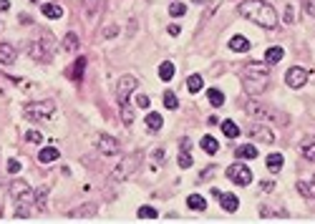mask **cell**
<instances>
[{
    "instance_id": "cell-43",
    "label": "cell",
    "mask_w": 315,
    "mask_h": 224,
    "mask_svg": "<svg viewBox=\"0 0 315 224\" xmlns=\"http://www.w3.org/2000/svg\"><path fill=\"white\" fill-rule=\"evenodd\" d=\"M116 33H119V28H116V25H108V28L104 30V35H106V38H113Z\"/></svg>"
},
{
    "instance_id": "cell-11",
    "label": "cell",
    "mask_w": 315,
    "mask_h": 224,
    "mask_svg": "<svg viewBox=\"0 0 315 224\" xmlns=\"http://www.w3.org/2000/svg\"><path fill=\"white\" fill-rule=\"evenodd\" d=\"M247 134H250V139H252V141H260V144H272V141H275L272 129H270V126H265V124H252V126L247 129Z\"/></svg>"
},
{
    "instance_id": "cell-39",
    "label": "cell",
    "mask_w": 315,
    "mask_h": 224,
    "mask_svg": "<svg viewBox=\"0 0 315 224\" xmlns=\"http://www.w3.org/2000/svg\"><path fill=\"white\" fill-rule=\"evenodd\" d=\"M43 41H46V48L53 53V51H56V41H53V35H51L48 30H43Z\"/></svg>"
},
{
    "instance_id": "cell-8",
    "label": "cell",
    "mask_w": 315,
    "mask_h": 224,
    "mask_svg": "<svg viewBox=\"0 0 315 224\" xmlns=\"http://www.w3.org/2000/svg\"><path fill=\"white\" fill-rule=\"evenodd\" d=\"M227 179L234 181V184H240V186H250L252 184V171L242 161H234V164L227 166Z\"/></svg>"
},
{
    "instance_id": "cell-12",
    "label": "cell",
    "mask_w": 315,
    "mask_h": 224,
    "mask_svg": "<svg viewBox=\"0 0 315 224\" xmlns=\"http://www.w3.org/2000/svg\"><path fill=\"white\" fill-rule=\"evenodd\" d=\"M28 53H30V58L38 61V63H48V61H51V51H48L43 43H30Z\"/></svg>"
},
{
    "instance_id": "cell-41",
    "label": "cell",
    "mask_w": 315,
    "mask_h": 224,
    "mask_svg": "<svg viewBox=\"0 0 315 224\" xmlns=\"http://www.w3.org/2000/svg\"><path fill=\"white\" fill-rule=\"evenodd\" d=\"M8 171L10 174H18L20 171V161L18 159H8Z\"/></svg>"
},
{
    "instance_id": "cell-49",
    "label": "cell",
    "mask_w": 315,
    "mask_h": 224,
    "mask_svg": "<svg viewBox=\"0 0 315 224\" xmlns=\"http://www.w3.org/2000/svg\"><path fill=\"white\" fill-rule=\"evenodd\" d=\"M10 8V0H0V10H8Z\"/></svg>"
},
{
    "instance_id": "cell-46",
    "label": "cell",
    "mask_w": 315,
    "mask_h": 224,
    "mask_svg": "<svg viewBox=\"0 0 315 224\" xmlns=\"http://www.w3.org/2000/svg\"><path fill=\"white\" fill-rule=\"evenodd\" d=\"M167 30H169V35H179V33H182V28H179L177 23H172V25H169Z\"/></svg>"
},
{
    "instance_id": "cell-14",
    "label": "cell",
    "mask_w": 315,
    "mask_h": 224,
    "mask_svg": "<svg viewBox=\"0 0 315 224\" xmlns=\"http://www.w3.org/2000/svg\"><path fill=\"white\" fill-rule=\"evenodd\" d=\"M15 58H18V53H15V48L10 43H0V63H3V66H13Z\"/></svg>"
},
{
    "instance_id": "cell-50",
    "label": "cell",
    "mask_w": 315,
    "mask_h": 224,
    "mask_svg": "<svg viewBox=\"0 0 315 224\" xmlns=\"http://www.w3.org/2000/svg\"><path fill=\"white\" fill-rule=\"evenodd\" d=\"M285 20H288V23L293 20V8H288V10H285Z\"/></svg>"
},
{
    "instance_id": "cell-23",
    "label": "cell",
    "mask_w": 315,
    "mask_h": 224,
    "mask_svg": "<svg viewBox=\"0 0 315 224\" xmlns=\"http://www.w3.org/2000/svg\"><path fill=\"white\" fill-rule=\"evenodd\" d=\"M234 154H237V159H257V149L252 146V144H245V146H240V149H234Z\"/></svg>"
},
{
    "instance_id": "cell-32",
    "label": "cell",
    "mask_w": 315,
    "mask_h": 224,
    "mask_svg": "<svg viewBox=\"0 0 315 224\" xmlns=\"http://www.w3.org/2000/svg\"><path fill=\"white\" fill-rule=\"evenodd\" d=\"M207 98H210V103H212L214 108H222V103H224V93H222L219 88H210V91H207Z\"/></svg>"
},
{
    "instance_id": "cell-4",
    "label": "cell",
    "mask_w": 315,
    "mask_h": 224,
    "mask_svg": "<svg viewBox=\"0 0 315 224\" xmlns=\"http://www.w3.org/2000/svg\"><path fill=\"white\" fill-rule=\"evenodd\" d=\"M139 164H141V151L126 154L119 164L113 166V171H111V176H108V184H121V181H126V179L139 169Z\"/></svg>"
},
{
    "instance_id": "cell-7",
    "label": "cell",
    "mask_w": 315,
    "mask_h": 224,
    "mask_svg": "<svg viewBox=\"0 0 315 224\" xmlns=\"http://www.w3.org/2000/svg\"><path fill=\"white\" fill-rule=\"evenodd\" d=\"M10 197L20 204V207H28V204H35V192L28 186V181L23 179H15L10 184Z\"/></svg>"
},
{
    "instance_id": "cell-34",
    "label": "cell",
    "mask_w": 315,
    "mask_h": 224,
    "mask_svg": "<svg viewBox=\"0 0 315 224\" xmlns=\"http://www.w3.org/2000/svg\"><path fill=\"white\" fill-rule=\"evenodd\" d=\"M164 106H167L169 111H177V108H179V98H177L174 91H164Z\"/></svg>"
},
{
    "instance_id": "cell-28",
    "label": "cell",
    "mask_w": 315,
    "mask_h": 224,
    "mask_svg": "<svg viewBox=\"0 0 315 224\" xmlns=\"http://www.w3.org/2000/svg\"><path fill=\"white\" fill-rule=\"evenodd\" d=\"M61 46H63V51H68V53L78 51V35H76L73 30H71V33H66V35H63V43H61Z\"/></svg>"
},
{
    "instance_id": "cell-31",
    "label": "cell",
    "mask_w": 315,
    "mask_h": 224,
    "mask_svg": "<svg viewBox=\"0 0 315 224\" xmlns=\"http://www.w3.org/2000/svg\"><path fill=\"white\" fill-rule=\"evenodd\" d=\"M298 192H300L303 197H308V199H315V176H313V181H310V184L298 181Z\"/></svg>"
},
{
    "instance_id": "cell-37",
    "label": "cell",
    "mask_w": 315,
    "mask_h": 224,
    "mask_svg": "<svg viewBox=\"0 0 315 224\" xmlns=\"http://www.w3.org/2000/svg\"><path fill=\"white\" fill-rule=\"evenodd\" d=\"M189 166H192V156H189L187 149H182L179 151V169H189Z\"/></svg>"
},
{
    "instance_id": "cell-9",
    "label": "cell",
    "mask_w": 315,
    "mask_h": 224,
    "mask_svg": "<svg viewBox=\"0 0 315 224\" xmlns=\"http://www.w3.org/2000/svg\"><path fill=\"white\" fill-rule=\"evenodd\" d=\"M308 78H310V68H305V66H293L285 73V83L290 88H303L308 83Z\"/></svg>"
},
{
    "instance_id": "cell-29",
    "label": "cell",
    "mask_w": 315,
    "mask_h": 224,
    "mask_svg": "<svg viewBox=\"0 0 315 224\" xmlns=\"http://www.w3.org/2000/svg\"><path fill=\"white\" fill-rule=\"evenodd\" d=\"M159 78H162V81H172V78H174V63H172V61L159 63Z\"/></svg>"
},
{
    "instance_id": "cell-27",
    "label": "cell",
    "mask_w": 315,
    "mask_h": 224,
    "mask_svg": "<svg viewBox=\"0 0 315 224\" xmlns=\"http://www.w3.org/2000/svg\"><path fill=\"white\" fill-rule=\"evenodd\" d=\"M84 13L89 15V18H96L99 13H101V0H84Z\"/></svg>"
},
{
    "instance_id": "cell-3",
    "label": "cell",
    "mask_w": 315,
    "mask_h": 224,
    "mask_svg": "<svg viewBox=\"0 0 315 224\" xmlns=\"http://www.w3.org/2000/svg\"><path fill=\"white\" fill-rule=\"evenodd\" d=\"M267 78H270V71L260 63H247L242 71V83L250 96H260L267 88Z\"/></svg>"
},
{
    "instance_id": "cell-51",
    "label": "cell",
    "mask_w": 315,
    "mask_h": 224,
    "mask_svg": "<svg viewBox=\"0 0 315 224\" xmlns=\"http://www.w3.org/2000/svg\"><path fill=\"white\" fill-rule=\"evenodd\" d=\"M30 3H35V0H30Z\"/></svg>"
},
{
    "instance_id": "cell-25",
    "label": "cell",
    "mask_w": 315,
    "mask_h": 224,
    "mask_svg": "<svg viewBox=\"0 0 315 224\" xmlns=\"http://www.w3.org/2000/svg\"><path fill=\"white\" fill-rule=\"evenodd\" d=\"M200 146L205 149V151H207V154H217V151H219V141H217L214 136H210V134H207V136H202Z\"/></svg>"
},
{
    "instance_id": "cell-6",
    "label": "cell",
    "mask_w": 315,
    "mask_h": 224,
    "mask_svg": "<svg viewBox=\"0 0 315 224\" xmlns=\"http://www.w3.org/2000/svg\"><path fill=\"white\" fill-rule=\"evenodd\" d=\"M245 111H247V116H252V119H260V121L288 124V116H285V114H275V111H270V108H265V106H260V103H255V101H247Z\"/></svg>"
},
{
    "instance_id": "cell-13",
    "label": "cell",
    "mask_w": 315,
    "mask_h": 224,
    "mask_svg": "<svg viewBox=\"0 0 315 224\" xmlns=\"http://www.w3.org/2000/svg\"><path fill=\"white\" fill-rule=\"evenodd\" d=\"M217 199H219V204H222V209H224L227 214H234V212L240 209V199L234 197V194H229V192H222Z\"/></svg>"
},
{
    "instance_id": "cell-5",
    "label": "cell",
    "mask_w": 315,
    "mask_h": 224,
    "mask_svg": "<svg viewBox=\"0 0 315 224\" xmlns=\"http://www.w3.org/2000/svg\"><path fill=\"white\" fill-rule=\"evenodd\" d=\"M53 114H56V101H51V98L33 101L25 106V116L33 121H48V119H53Z\"/></svg>"
},
{
    "instance_id": "cell-30",
    "label": "cell",
    "mask_w": 315,
    "mask_h": 224,
    "mask_svg": "<svg viewBox=\"0 0 315 224\" xmlns=\"http://www.w3.org/2000/svg\"><path fill=\"white\" fill-rule=\"evenodd\" d=\"M46 199H48V186H38V192H35V207H38V212H46Z\"/></svg>"
},
{
    "instance_id": "cell-48",
    "label": "cell",
    "mask_w": 315,
    "mask_h": 224,
    "mask_svg": "<svg viewBox=\"0 0 315 224\" xmlns=\"http://www.w3.org/2000/svg\"><path fill=\"white\" fill-rule=\"evenodd\" d=\"M214 169H217V166H207V171H205V174H202V179H210V176H212V174H214Z\"/></svg>"
},
{
    "instance_id": "cell-33",
    "label": "cell",
    "mask_w": 315,
    "mask_h": 224,
    "mask_svg": "<svg viewBox=\"0 0 315 224\" xmlns=\"http://www.w3.org/2000/svg\"><path fill=\"white\" fill-rule=\"evenodd\" d=\"M136 217H139V219H156V217H159V209H154V207L144 204V207L136 209Z\"/></svg>"
},
{
    "instance_id": "cell-10",
    "label": "cell",
    "mask_w": 315,
    "mask_h": 224,
    "mask_svg": "<svg viewBox=\"0 0 315 224\" xmlns=\"http://www.w3.org/2000/svg\"><path fill=\"white\" fill-rule=\"evenodd\" d=\"M96 146H99V151H101L104 156H116V154L121 151L119 141H116L113 136H108V134H99V139H96Z\"/></svg>"
},
{
    "instance_id": "cell-20",
    "label": "cell",
    "mask_w": 315,
    "mask_h": 224,
    "mask_svg": "<svg viewBox=\"0 0 315 224\" xmlns=\"http://www.w3.org/2000/svg\"><path fill=\"white\" fill-rule=\"evenodd\" d=\"M41 13H43L48 20H58V18L63 15V8H61V5H56V3H43Z\"/></svg>"
},
{
    "instance_id": "cell-36",
    "label": "cell",
    "mask_w": 315,
    "mask_h": 224,
    "mask_svg": "<svg viewBox=\"0 0 315 224\" xmlns=\"http://www.w3.org/2000/svg\"><path fill=\"white\" fill-rule=\"evenodd\" d=\"M169 13H172L174 18H182V15L187 13V5H184V3H177V0H174V3L169 5Z\"/></svg>"
},
{
    "instance_id": "cell-1",
    "label": "cell",
    "mask_w": 315,
    "mask_h": 224,
    "mask_svg": "<svg viewBox=\"0 0 315 224\" xmlns=\"http://www.w3.org/2000/svg\"><path fill=\"white\" fill-rule=\"evenodd\" d=\"M237 10H240L242 18L252 20L255 25H260L265 30H275L278 23H280L278 10H275L270 3H265V0H242V3L237 5Z\"/></svg>"
},
{
    "instance_id": "cell-26",
    "label": "cell",
    "mask_w": 315,
    "mask_h": 224,
    "mask_svg": "<svg viewBox=\"0 0 315 224\" xmlns=\"http://www.w3.org/2000/svg\"><path fill=\"white\" fill-rule=\"evenodd\" d=\"M164 126V119L159 116V114H146V129L151 131V134H156Z\"/></svg>"
},
{
    "instance_id": "cell-22",
    "label": "cell",
    "mask_w": 315,
    "mask_h": 224,
    "mask_svg": "<svg viewBox=\"0 0 315 224\" xmlns=\"http://www.w3.org/2000/svg\"><path fill=\"white\" fill-rule=\"evenodd\" d=\"M187 88H189V93H200L205 88V78L200 76V73H192V76L187 78Z\"/></svg>"
},
{
    "instance_id": "cell-35",
    "label": "cell",
    "mask_w": 315,
    "mask_h": 224,
    "mask_svg": "<svg viewBox=\"0 0 315 224\" xmlns=\"http://www.w3.org/2000/svg\"><path fill=\"white\" fill-rule=\"evenodd\" d=\"M300 151H303V156H305L308 161H315V141H305Z\"/></svg>"
},
{
    "instance_id": "cell-44",
    "label": "cell",
    "mask_w": 315,
    "mask_h": 224,
    "mask_svg": "<svg viewBox=\"0 0 315 224\" xmlns=\"http://www.w3.org/2000/svg\"><path fill=\"white\" fill-rule=\"evenodd\" d=\"M164 156H167V154H164V149H156V151H154V161H159V164H162Z\"/></svg>"
},
{
    "instance_id": "cell-16",
    "label": "cell",
    "mask_w": 315,
    "mask_h": 224,
    "mask_svg": "<svg viewBox=\"0 0 315 224\" xmlns=\"http://www.w3.org/2000/svg\"><path fill=\"white\" fill-rule=\"evenodd\" d=\"M283 58H285V51L280 46H272V48L265 51V66H275V63H280Z\"/></svg>"
},
{
    "instance_id": "cell-19",
    "label": "cell",
    "mask_w": 315,
    "mask_h": 224,
    "mask_svg": "<svg viewBox=\"0 0 315 224\" xmlns=\"http://www.w3.org/2000/svg\"><path fill=\"white\" fill-rule=\"evenodd\" d=\"M187 207H189L192 212H205V209H207V199L200 197V194H189V197H187Z\"/></svg>"
},
{
    "instance_id": "cell-15",
    "label": "cell",
    "mask_w": 315,
    "mask_h": 224,
    "mask_svg": "<svg viewBox=\"0 0 315 224\" xmlns=\"http://www.w3.org/2000/svg\"><path fill=\"white\" fill-rule=\"evenodd\" d=\"M229 51H234V53H247L250 51V41L245 38V35H232V38H229Z\"/></svg>"
},
{
    "instance_id": "cell-17",
    "label": "cell",
    "mask_w": 315,
    "mask_h": 224,
    "mask_svg": "<svg viewBox=\"0 0 315 224\" xmlns=\"http://www.w3.org/2000/svg\"><path fill=\"white\" fill-rule=\"evenodd\" d=\"M58 149L56 146H46V149H41V151H38V161L41 164H51V161H56L58 159Z\"/></svg>"
},
{
    "instance_id": "cell-45",
    "label": "cell",
    "mask_w": 315,
    "mask_h": 224,
    "mask_svg": "<svg viewBox=\"0 0 315 224\" xmlns=\"http://www.w3.org/2000/svg\"><path fill=\"white\" fill-rule=\"evenodd\" d=\"M260 189H262V192H272V189H275V184H272V181H262V184H260Z\"/></svg>"
},
{
    "instance_id": "cell-24",
    "label": "cell",
    "mask_w": 315,
    "mask_h": 224,
    "mask_svg": "<svg viewBox=\"0 0 315 224\" xmlns=\"http://www.w3.org/2000/svg\"><path fill=\"white\" fill-rule=\"evenodd\" d=\"M222 134H224L227 139H237V136H240V126L234 124L232 119H224V121H222Z\"/></svg>"
},
{
    "instance_id": "cell-47",
    "label": "cell",
    "mask_w": 315,
    "mask_h": 224,
    "mask_svg": "<svg viewBox=\"0 0 315 224\" xmlns=\"http://www.w3.org/2000/svg\"><path fill=\"white\" fill-rule=\"evenodd\" d=\"M305 8H308L310 15H315V0H305Z\"/></svg>"
},
{
    "instance_id": "cell-2",
    "label": "cell",
    "mask_w": 315,
    "mask_h": 224,
    "mask_svg": "<svg viewBox=\"0 0 315 224\" xmlns=\"http://www.w3.org/2000/svg\"><path fill=\"white\" fill-rule=\"evenodd\" d=\"M136 86H139V81L134 76H121L119 83H116V101H119V106H121V121L126 126L134 124V108L129 103V96L136 91Z\"/></svg>"
},
{
    "instance_id": "cell-38",
    "label": "cell",
    "mask_w": 315,
    "mask_h": 224,
    "mask_svg": "<svg viewBox=\"0 0 315 224\" xmlns=\"http://www.w3.org/2000/svg\"><path fill=\"white\" fill-rule=\"evenodd\" d=\"M25 139H28L30 144H41V141H43V134H41V131H35V129H30V131L25 134Z\"/></svg>"
},
{
    "instance_id": "cell-40",
    "label": "cell",
    "mask_w": 315,
    "mask_h": 224,
    "mask_svg": "<svg viewBox=\"0 0 315 224\" xmlns=\"http://www.w3.org/2000/svg\"><path fill=\"white\" fill-rule=\"evenodd\" d=\"M94 214H96L94 204H86V207H81V212H78V217H94Z\"/></svg>"
},
{
    "instance_id": "cell-21",
    "label": "cell",
    "mask_w": 315,
    "mask_h": 224,
    "mask_svg": "<svg viewBox=\"0 0 315 224\" xmlns=\"http://www.w3.org/2000/svg\"><path fill=\"white\" fill-rule=\"evenodd\" d=\"M265 164H267V169H270L272 174H280V169H283L285 159H283V154H270V156L265 159Z\"/></svg>"
},
{
    "instance_id": "cell-18",
    "label": "cell",
    "mask_w": 315,
    "mask_h": 224,
    "mask_svg": "<svg viewBox=\"0 0 315 224\" xmlns=\"http://www.w3.org/2000/svg\"><path fill=\"white\" fill-rule=\"evenodd\" d=\"M84 68H86V58L81 56V58H78V61L71 66V71H68V78H71V81H81V78H84Z\"/></svg>"
},
{
    "instance_id": "cell-42",
    "label": "cell",
    "mask_w": 315,
    "mask_h": 224,
    "mask_svg": "<svg viewBox=\"0 0 315 224\" xmlns=\"http://www.w3.org/2000/svg\"><path fill=\"white\" fill-rule=\"evenodd\" d=\"M136 106H139V108H146V106H149V96H144V93L136 96Z\"/></svg>"
}]
</instances>
